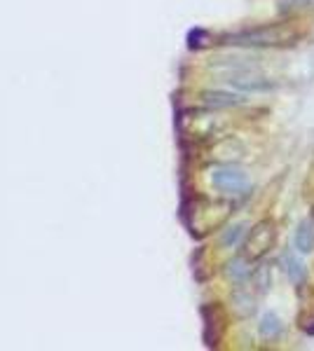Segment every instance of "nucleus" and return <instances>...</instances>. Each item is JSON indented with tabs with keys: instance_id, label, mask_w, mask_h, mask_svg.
I'll return each mask as SVG.
<instances>
[{
	"instance_id": "obj_7",
	"label": "nucleus",
	"mask_w": 314,
	"mask_h": 351,
	"mask_svg": "<svg viewBox=\"0 0 314 351\" xmlns=\"http://www.w3.org/2000/svg\"><path fill=\"white\" fill-rule=\"evenodd\" d=\"M312 218H314V211H312Z\"/></svg>"
},
{
	"instance_id": "obj_1",
	"label": "nucleus",
	"mask_w": 314,
	"mask_h": 351,
	"mask_svg": "<svg viewBox=\"0 0 314 351\" xmlns=\"http://www.w3.org/2000/svg\"><path fill=\"white\" fill-rule=\"evenodd\" d=\"M293 33L287 26H262V28H249L232 38V45H249V47H277V45H289L293 40Z\"/></svg>"
},
{
	"instance_id": "obj_4",
	"label": "nucleus",
	"mask_w": 314,
	"mask_h": 351,
	"mask_svg": "<svg viewBox=\"0 0 314 351\" xmlns=\"http://www.w3.org/2000/svg\"><path fill=\"white\" fill-rule=\"evenodd\" d=\"M293 246H295V251H300V253L314 251V218L302 220L298 225L295 237H293Z\"/></svg>"
},
{
	"instance_id": "obj_5",
	"label": "nucleus",
	"mask_w": 314,
	"mask_h": 351,
	"mask_svg": "<svg viewBox=\"0 0 314 351\" xmlns=\"http://www.w3.org/2000/svg\"><path fill=\"white\" fill-rule=\"evenodd\" d=\"M258 330H260V335L267 339H275L282 335V321H279V316L275 311H267V314L262 316L260 324H258Z\"/></svg>"
},
{
	"instance_id": "obj_2",
	"label": "nucleus",
	"mask_w": 314,
	"mask_h": 351,
	"mask_svg": "<svg viewBox=\"0 0 314 351\" xmlns=\"http://www.w3.org/2000/svg\"><path fill=\"white\" fill-rule=\"evenodd\" d=\"M211 183L223 195H244L251 188V180L244 169L232 167V164H223L211 171Z\"/></svg>"
},
{
	"instance_id": "obj_6",
	"label": "nucleus",
	"mask_w": 314,
	"mask_h": 351,
	"mask_svg": "<svg viewBox=\"0 0 314 351\" xmlns=\"http://www.w3.org/2000/svg\"><path fill=\"white\" fill-rule=\"evenodd\" d=\"M287 271H289V279L293 281V286L305 284L307 269H305V265H302L298 258H291V256L287 258Z\"/></svg>"
},
{
	"instance_id": "obj_3",
	"label": "nucleus",
	"mask_w": 314,
	"mask_h": 351,
	"mask_svg": "<svg viewBox=\"0 0 314 351\" xmlns=\"http://www.w3.org/2000/svg\"><path fill=\"white\" fill-rule=\"evenodd\" d=\"M277 239V228L272 220H262L251 230L247 237V258L249 260H260L267 251L272 248V243Z\"/></svg>"
}]
</instances>
